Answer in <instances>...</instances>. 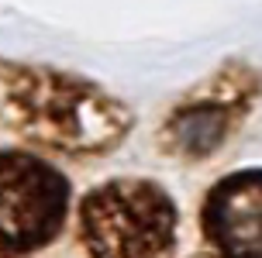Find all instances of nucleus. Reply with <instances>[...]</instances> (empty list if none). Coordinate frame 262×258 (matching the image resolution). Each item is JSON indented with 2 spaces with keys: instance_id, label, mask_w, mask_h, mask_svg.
Masks as SVG:
<instances>
[{
  "instance_id": "f257e3e1",
  "label": "nucleus",
  "mask_w": 262,
  "mask_h": 258,
  "mask_svg": "<svg viewBox=\"0 0 262 258\" xmlns=\"http://www.w3.org/2000/svg\"><path fill=\"white\" fill-rule=\"evenodd\" d=\"M0 117L62 152L107 148L128 131L124 107L97 86L21 65H0Z\"/></svg>"
},
{
  "instance_id": "f03ea898",
  "label": "nucleus",
  "mask_w": 262,
  "mask_h": 258,
  "mask_svg": "<svg viewBox=\"0 0 262 258\" xmlns=\"http://www.w3.org/2000/svg\"><path fill=\"white\" fill-rule=\"evenodd\" d=\"M79 231L90 258H159L172 245L176 210L152 182L118 179L79 203Z\"/></svg>"
},
{
  "instance_id": "7ed1b4c3",
  "label": "nucleus",
  "mask_w": 262,
  "mask_h": 258,
  "mask_svg": "<svg viewBox=\"0 0 262 258\" xmlns=\"http://www.w3.org/2000/svg\"><path fill=\"white\" fill-rule=\"evenodd\" d=\"M69 182L31 155L0 152V245L31 251L49 245L62 227Z\"/></svg>"
},
{
  "instance_id": "20e7f679",
  "label": "nucleus",
  "mask_w": 262,
  "mask_h": 258,
  "mask_svg": "<svg viewBox=\"0 0 262 258\" xmlns=\"http://www.w3.org/2000/svg\"><path fill=\"white\" fill-rule=\"evenodd\" d=\"M259 169L228 176L204 206V231L224 258H259Z\"/></svg>"
},
{
  "instance_id": "39448f33",
  "label": "nucleus",
  "mask_w": 262,
  "mask_h": 258,
  "mask_svg": "<svg viewBox=\"0 0 262 258\" xmlns=\"http://www.w3.org/2000/svg\"><path fill=\"white\" fill-rule=\"evenodd\" d=\"M228 131V114L217 107H193V110H180L169 124L172 142L180 145L186 155H207L224 142Z\"/></svg>"
},
{
  "instance_id": "423d86ee",
  "label": "nucleus",
  "mask_w": 262,
  "mask_h": 258,
  "mask_svg": "<svg viewBox=\"0 0 262 258\" xmlns=\"http://www.w3.org/2000/svg\"><path fill=\"white\" fill-rule=\"evenodd\" d=\"M0 258H14V255H11V248H4V245H0Z\"/></svg>"
}]
</instances>
